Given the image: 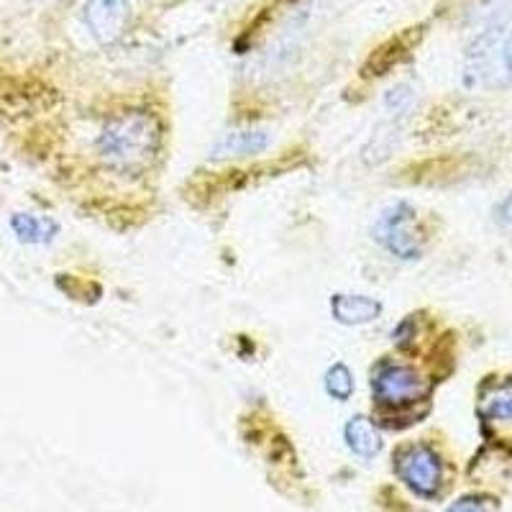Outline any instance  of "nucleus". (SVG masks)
<instances>
[{"instance_id":"1","label":"nucleus","mask_w":512,"mask_h":512,"mask_svg":"<svg viewBox=\"0 0 512 512\" xmlns=\"http://www.w3.org/2000/svg\"><path fill=\"white\" fill-rule=\"evenodd\" d=\"M167 146V123L146 105L111 113L95 136V157L123 180H139L157 167Z\"/></svg>"},{"instance_id":"2","label":"nucleus","mask_w":512,"mask_h":512,"mask_svg":"<svg viewBox=\"0 0 512 512\" xmlns=\"http://www.w3.org/2000/svg\"><path fill=\"white\" fill-rule=\"evenodd\" d=\"M461 82L479 93L512 88V0H489L461 57Z\"/></svg>"},{"instance_id":"3","label":"nucleus","mask_w":512,"mask_h":512,"mask_svg":"<svg viewBox=\"0 0 512 512\" xmlns=\"http://www.w3.org/2000/svg\"><path fill=\"white\" fill-rule=\"evenodd\" d=\"M369 390H372V402L382 413L397 415L413 410L418 402H423L431 384L415 364L400 359H382L372 369Z\"/></svg>"},{"instance_id":"4","label":"nucleus","mask_w":512,"mask_h":512,"mask_svg":"<svg viewBox=\"0 0 512 512\" xmlns=\"http://www.w3.org/2000/svg\"><path fill=\"white\" fill-rule=\"evenodd\" d=\"M372 241L397 262H418L425 251V233L418 210L408 200H395L372 223Z\"/></svg>"},{"instance_id":"5","label":"nucleus","mask_w":512,"mask_h":512,"mask_svg":"<svg viewBox=\"0 0 512 512\" xmlns=\"http://www.w3.org/2000/svg\"><path fill=\"white\" fill-rule=\"evenodd\" d=\"M395 474L415 497L433 500L443 487V459L431 443H408L395 454Z\"/></svg>"},{"instance_id":"6","label":"nucleus","mask_w":512,"mask_h":512,"mask_svg":"<svg viewBox=\"0 0 512 512\" xmlns=\"http://www.w3.org/2000/svg\"><path fill=\"white\" fill-rule=\"evenodd\" d=\"M82 21L100 47H113L128 31L131 0H88Z\"/></svg>"},{"instance_id":"7","label":"nucleus","mask_w":512,"mask_h":512,"mask_svg":"<svg viewBox=\"0 0 512 512\" xmlns=\"http://www.w3.org/2000/svg\"><path fill=\"white\" fill-rule=\"evenodd\" d=\"M269 144H272V131L267 126H259V123L233 126L210 146L208 162H239V159L259 157L267 152Z\"/></svg>"},{"instance_id":"8","label":"nucleus","mask_w":512,"mask_h":512,"mask_svg":"<svg viewBox=\"0 0 512 512\" xmlns=\"http://www.w3.org/2000/svg\"><path fill=\"white\" fill-rule=\"evenodd\" d=\"M328 310H331V318L341 326L359 328L369 326L374 320L382 318L384 305L382 300L372 295H354V292H336L328 300Z\"/></svg>"},{"instance_id":"9","label":"nucleus","mask_w":512,"mask_h":512,"mask_svg":"<svg viewBox=\"0 0 512 512\" xmlns=\"http://www.w3.org/2000/svg\"><path fill=\"white\" fill-rule=\"evenodd\" d=\"M344 441L351 454L359 456V459H374L382 451L384 441L382 433H379L377 423L369 415H354L349 418V423L344 425Z\"/></svg>"},{"instance_id":"10","label":"nucleus","mask_w":512,"mask_h":512,"mask_svg":"<svg viewBox=\"0 0 512 512\" xmlns=\"http://www.w3.org/2000/svg\"><path fill=\"white\" fill-rule=\"evenodd\" d=\"M11 231L21 244L44 246L52 244L59 236V223L49 216H34V213H13Z\"/></svg>"},{"instance_id":"11","label":"nucleus","mask_w":512,"mask_h":512,"mask_svg":"<svg viewBox=\"0 0 512 512\" xmlns=\"http://www.w3.org/2000/svg\"><path fill=\"white\" fill-rule=\"evenodd\" d=\"M415 103H418V90L413 82H397L395 88L387 90L384 95V121L395 131L402 123L408 121L415 113Z\"/></svg>"},{"instance_id":"12","label":"nucleus","mask_w":512,"mask_h":512,"mask_svg":"<svg viewBox=\"0 0 512 512\" xmlns=\"http://www.w3.org/2000/svg\"><path fill=\"white\" fill-rule=\"evenodd\" d=\"M323 390L331 400L349 402L356 392V377L344 361H333L331 367L323 374Z\"/></svg>"},{"instance_id":"13","label":"nucleus","mask_w":512,"mask_h":512,"mask_svg":"<svg viewBox=\"0 0 512 512\" xmlns=\"http://www.w3.org/2000/svg\"><path fill=\"white\" fill-rule=\"evenodd\" d=\"M479 413L487 420H512V379L495 384L484 392Z\"/></svg>"},{"instance_id":"14","label":"nucleus","mask_w":512,"mask_h":512,"mask_svg":"<svg viewBox=\"0 0 512 512\" xmlns=\"http://www.w3.org/2000/svg\"><path fill=\"white\" fill-rule=\"evenodd\" d=\"M446 512H489V500H484V497H477V495H466V497H459V500L448 507Z\"/></svg>"},{"instance_id":"15","label":"nucleus","mask_w":512,"mask_h":512,"mask_svg":"<svg viewBox=\"0 0 512 512\" xmlns=\"http://www.w3.org/2000/svg\"><path fill=\"white\" fill-rule=\"evenodd\" d=\"M495 218H497V223H500V226L512 228V190L507 192L505 198L500 200V205L495 208Z\"/></svg>"}]
</instances>
